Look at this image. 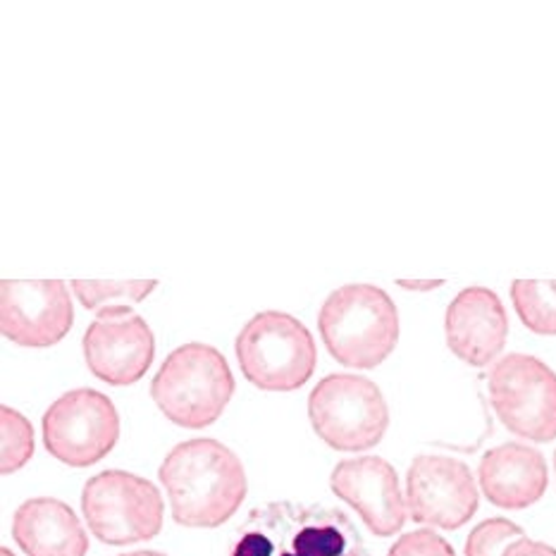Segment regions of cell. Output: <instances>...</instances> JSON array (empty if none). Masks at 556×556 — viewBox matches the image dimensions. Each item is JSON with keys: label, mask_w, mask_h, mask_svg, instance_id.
Here are the masks:
<instances>
[{"label": "cell", "mask_w": 556, "mask_h": 556, "mask_svg": "<svg viewBox=\"0 0 556 556\" xmlns=\"http://www.w3.org/2000/svg\"><path fill=\"white\" fill-rule=\"evenodd\" d=\"M159 478L175 523L185 528H220L239 511L249 490L241 458L211 438L177 444L163 458Z\"/></svg>", "instance_id": "6da1fadb"}, {"label": "cell", "mask_w": 556, "mask_h": 556, "mask_svg": "<svg viewBox=\"0 0 556 556\" xmlns=\"http://www.w3.org/2000/svg\"><path fill=\"white\" fill-rule=\"evenodd\" d=\"M232 556H370L352 518L332 506L270 502L237 528Z\"/></svg>", "instance_id": "7a4b0ae2"}, {"label": "cell", "mask_w": 556, "mask_h": 556, "mask_svg": "<svg viewBox=\"0 0 556 556\" xmlns=\"http://www.w3.org/2000/svg\"><path fill=\"white\" fill-rule=\"evenodd\" d=\"M318 328L334 361L370 370L384 364L399 344V311L380 287L344 285L325 299Z\"/></svg>", "instance_id": "3957f363"}, {"label": "cell", "mask_w": 556, "mask_h": 556, "mask_svg": "<svg viewBox=\"0 0 556 556\" xmlns=\"http://www.w3.org/2000/svg\"><path fill=\"white\" fill-rule=\"evenodd\" d=\"M235 394L227 358L211 344L189 342L163 361L151 384L155 406L179 428H208L225 414Z\"/></svg>", "instance_id": "277c9868"}, {"label": "cell", "mask_w": 556, "mask_h": 556, "mask_svg": "<svg viewBox=\"0 0 556 556\" xmlns=\"http://www.w3.org/2000/svg\"><path fill=\"white\" fill-rule=\"evenodd\" d=\"M237 358L244 378L265 392H294L318 364L308 328L282 311L256 313L237 337Z\"/></svg>", "instance_id": "5b68a950"}, {"label": "cell", "mask_w": 556, "mask_h": 556, "mask_svg": "<svg viewBox=\"0 0 556 556\" xmlns=\"http://www.w3.org/2000/svg\"><path fill=\"white\" fill-rule=\"evenodd\" d=\"M308 418L318 438L337 452H368L390 428L382 390L364 375L332 372L313 387Z\"/></svg>", "instance_id": "8992f818"}, {"label": "cell", "mask_w": 556, "mask_h": 556, "mask_svg": "<svg viewBox=\"0 0 556 556\" xmlns=\"http://www.w3.org/2000/svg\"><path fill=\"white\" fill-rule=\"evenodd\" d=\"M81 511L93 538L125 547L161 533L165 504L151 480L127 470H103L84 485Z\"/></svg>", "instance_id": "52a82bcc"}, {"label": "cell", "mask_w": 556, "mask_h": 556, "mask_svg": "<svg viewBox=\"0 0 556 556\" xmlns=\"http://www.w3.org/2000/svg\"><path fill=\"white\" fill-rule=\"evenodd\" d=\"M488 392L502 426L521 440H556V370L530 354H506L488 375Z\"/></svg>", "instance_id": "ba28073f"}, {"label": "cell", "mask_w": 556, "mask_h": 556, "mask_svg": "<svg viewBox=\"0 0 556 556\" xmlns=\"http://www.w3.org/2000/svg\"><path fill=\"white\" fill-rule=\"evenodd\" d=\"M119 440L117 408L99 390L65 392L43 414L48 454L72 468H89L115 450Z\"/></svg>", "instance_id": "9c48e42d"}, {"label": "cell", "mask_w": 556, "mask_h": 556, "mask_svg": "<svg viewBox=\"0 0 556 556\" xmlns=\"http://www.w3.org/2000/svg\"><path fill=\"white\" fill-rule=\"evenodd\" d=\"M406 506L410 521L420 526L464 528L480 506L473 470L454 456H416L406 473Z\"/></svg>", "instance_id": "30bf717a"}, {"label": "cell", "mask_w": 556, "mask_h": 556, "mask_svg": "<svg viewBox=\"0 0 556 556\" xmlns=\"http://www.w3.org/2000/svg\"><path fill=\"white\" fill-rule=\"evenodd\" d=\"M155 356L149 323L129 306H108L84 332V358L93 378L113 387L139 382Z\"/></svg>", "instance_id": "8fae6325"}, {"label": "cell", "mask_w": 556, "mask_h": 556, "mask_svg": "<svg viewBox=\"0 0 556 556\" xmlns=\"http://www.w3.org/2000/svg\"><path fill=\"white\" fill-rule=\"evenodd\" d=\"M75 306L60 280L0 282V330L10 342L29 349L58 344L72 330Z\"/></svg>", "instance_id": "7c38bea8"}, {"label": "cell", "mask_w": 556, "mask_h": 556, "mask_svg": "<svg viewBox=\"0 0 556 556\" xmlns=\"http://www.w3.org/2000/svg\"><path fill=\"white\" fill-rule=\"evenodd\" d=\"M332 492L361 516L372 535L392 538L408 521L406 494L396 468L380 456L346 458L330 476Z\"/></svg>", "instance_id": "4fadbf2b"}, {"label": "cell", "mask_w": 556, "mask_h": 556, "mask_svg": "<svg viewBox=\"0 0 556 556\" xmlns=\"http://www.w3.org/2000/svg\"><path fill=\"white\" fill-rule=\"evenodd\" d=\"M444 334L450 352L473 368L492 366L502 358L509 337V316L497 292L488 287H466L446 308Z\"/></svg>", "instance_id": "5bb4252c"}, {"label": "cell", "mask_w": 556, "mask_h": 556, "mask_svg": "<svg viewBox=\"0 0 556 556\" xmlns=\"http://www.w3.org/2000/svg\"><path fill=\"white\" fill-rule=\"evenodd\" d=\"M478 482L490 504L504 511H523L545 497L549 466L545 454L535 446L504 442L482 454Z\"/></svg>", "instance_id": "9a60e30c"}, {"label": "cell", "mask_w": 556, "mask_h": 556, "mask_svg": "<svg viewBox=\"0 0 556 556\" xmlns=\"http://www.w3.org/2000/svg\"><path fill=\"white\" fill-rule=\"evenodd\" d=\"M12 538L27 556H87L89 535L72 506L53 497L27 500L12 516Z\"/></svg>", "instance_id": "2e32d148"}, {"label": "cell", "mask_w": 556, "mask_h": 556, "mask_svg": "<svg viewBox=\"0 0 556 556\" xmlns=\"http://www.w3.org/2000/svg\"><path fill=\"white\" fill-rule=\"evenodd\" d=\"M516 316L530 332L556 337V280L511 282Z\"/></svg>", "instance_id": "e0dca14e"}, {"label": "cell", "mask_w": 556, "mask_h": 556, "mask_svg": "<svg viewBox=\"0 0 556 556\" xmlns=\"http://www.w3.org/2000/svg\"><path fill=\"white\" fill-rule=\"evenodd\" d=\"M34 428L20 410L0 406V473L10 476L34 456Z\"/></svg>", "instance_id": "ac0fdd59"}, {"label": "cell", "mask_w": 556, "mask_h": 556, "mask_svg": "<svg viewBox=\"0 0 556 556\" xmlns=\"http://www.w3.org/2000/svg\"><path fill=\"white\" fill-rule=\"evenodd\" d=\"M159 287L155 280L149 282H87L75 280L72 282V292L81 301L84 308L101 311L108 306H129L139 304V301L153 294Z\"/></svg>", "instance_id": "d6986e66"}, {"label": "cell", "mask_w": 556, "mask_h": 556, "mask_svg": "<svg viewBox=\"0 0 556 556\" xmlns=\"http://www.w3.org/2000/svg\"><path fill=\"white\" fill-rule=\"evenodd\" d=\"M526 530L509 521V518H488V521L478 523L466 540V556H502L504 549L511 545L514 540L523 538Z\"/></svg>", "instance_id": "ffe728a7"}, {"label": "cell", "mask_w": 556, "mask_h": 556, "mask_svg": "<svg viewBox=\"0 0 556 556\" xmlns=\"http://www.w3.org/2000/svg\"><path fill=\"white\" fill-rule=\"evenodd\" d=\"M387 556H456V552L432 528H418L399 535Z\"/></svg>", "instance_id": "44dd1931"}, {"label": "cell", "mask_w": 556, "mask_h": 556, "mask_svg": "<svg viewBox=\"0 0 556 556\" xmlns=\"http://www.w3.org/2000/svg\"><path fill=\"white\" fill-rule=\"evenodd\" d=\"M502 556H556V547L547 545V542L530 540V538H518L509 547L504 549Z\"/></svg>", "instance_id": "7402d4cb"}, {"label": "cell", "mask_w": 556, "mask_h": 556, "mask_svg": "<svg viewBox=\"0 0 556 556\" xmlns=\"http://www.w3.org/2000/svg\"><path fill=\"white\" fill-rule=\"evenodd\" d=\"M396 285L408 292H432V289H440L442 280H396Z\"/></svg>", "instance_id": "603a6c76"}, {"label": "cell", "mask_w": 556, "mask_h": 556, "mask_svg": "<svg viewBox=\"0 0 556 556\" xmlns=\"http://www.w3.org/2000/svg\"><path fill=\"white\" fill-rule=\"evenodd\" d=\"M119 556H167L163 552H151V549H141V552H129V554H119Z\"/></svg>", "instance_id": "cb8c5ba5"}, {"label": "cell", "mask_w": 556, "mask_h": 556, "mask_svg": "<svg viewBox=\"0 0 556 556\" xmlns=\"http://www.w3.org/2000/svg\"><path fill=\"white\" fill-rule=\"evenodd\" d=\"M0 556H15V554H12L8 547H3V549H0Z\"/></svg>", "instance_id": "d4e9b609"}, {"label": "cell", "mask_w": 556, "mask_h": 556, "mask_svg": "<svg viewBox=\"0 0 556 556\" xmlns=\"http://www.w3.org/2000/svg\"><path fill=\"white\" fill-rule=\"evenodd\" d=\"M554 478H556V452H554Z\"/></svg>", "instance_id": "484cf974"}]
</instances>
